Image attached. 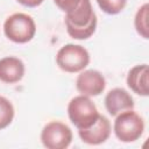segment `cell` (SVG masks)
Here are the masks:
<instances>
[{"mask_svg": "<svg viewBox=\"0 0 149 149\" xmlns=\"http://www.w3.org/2000/svg\"><path fill=\"white\" fill-rule=\"evenodd\" d=\"M56 63L58 68L65 72H80L88 65L90 54L83 45L69 43L58 50L56 55Z\"/></svg>", "mask_w": 149, "mask_h": 149, "instance_id": "cell-5", "label": "cell"}, {"mask_svg": "<svg viewBox=\"0 0 149 149\" xmlns=\"http://www.w3.org/2000/svg\"><path fill=\"white\" fill-rule=\"evenodd\" d=\"M148 3H143L136 12L134 19V26L139 35L143 38H148Z\"/></svg>", "mask_w": 149, "mask_h": 149, "instance_id": "cell-12", "label": "cell"}, {"mask_svg": "<svg viewBox=\"0 0 149 149\" xmlns=\"http://www.w3.org/2000/svg\"><path fill=\"white\" fill-rule=\"evenodd\" d=\"M148 64H139L133 66L127 74V85L136 94L142 97H148L149 84H148Z\"/></svg>", "mask_w": 149, "mask_h": 149, "instance_id": "cell-11", "label": "cell"}, {"mask_svg": "<svg viewBox=\"0 0 149 149\" xmlns=\"http://www.w3.org/2000/svg\"><path fill=\"white\" fill-rule=\"evenodd\" d=\"M14 106L5 97L0 95V130L8 127L14 119Z\"/></svg>", "mask_w": 149, "mask_h": 149, "instance_id": "cell-13", "label": "cell"}, {"mask_svg": "<svg viewBox=\"0 0 149 149\" xmlns=\"http://www.w3.org/2000/svg\"><path fill=\"white\" fill-rule=\"evenodd\" d=\"M71 128L61 121L48 122L41 132L42 144L47 149H65L72 142Z\"/></svg>", "mask_w": 149, "mask_h": 149, "instance_id": "cell-6", "label": "cell"}, {"mask_svg": "<svg viewBox=\"0 0 149 149\" xmlns=\"http://www.w3.org/2000/svg\"><path fill=\"white\" fill-rule=\"evenodd\" d=\"M68 115L77 129H85L92 126L100 115L97 106L87 95H77L68 105Z\"/></svg>", "mask_w": 149, "mask_h": 149, "instance_id": "cell-4", "label": "cell"}, {"mask_svg": "<svg viewBox=\"0 0 149 149\" xmlns=\"http://www.w3.org/2000/svg\"><path fill=\"white\" fill-rule=\"evenodd\" d=\"M112 126L105 115H99L97 121L85 129H78V135L84 143L98 146L106 142L111 135Z\"/></svg>", "mask_w": 149, "mask_h": 149, "instance_id": "cell-8", "label": "cell"}, {"mask_svg": "<svg viewBox=\"0 0 149 149\" xmlns=\"http://www.w3.org/2000/svg\"><path fill=\"white\" fill-rule=\"evenodd\" d=\"M19 3H21L22 6H26V7H29V8H34V7H37L40 6L44 0H16Z\"/></svg>", "mask_w": 149, "mask_h": 149, "instance_id": "cell-16", "label": "cell"}, {"mask_svg": "<svg viewBox=\"0 0 149 149\" xmlns=\"http://www.w3.org/2000/svg\"><path fill=\"white\" fill-rule=\"evenodd\" d=\"M113 130L119 141L125 143L135 142L144 132V121L140 114L128 109L115 116Z\"/></svg>", "mask_w": 149, "mask_h": 149, "instance_id": "cell-3", "label": "cell"}, {"mask_svg": "<svg viewBox=\"0 0 149 149\" xmlns=\"http://www.w3.org/2000/svg\"><path fill=\"white\" fill-rule=\"evenodd\" d=\"M105 77L98 70H83L76 79V88L83 95L97 97L105 91Z\"/></svg>", "mask_w": 149, "mask_h": 149, "instance_id": "cell-7", "label": "cell"}, {"mask_svg": "<svg viewBox=\"0 0 149 149\" xmlns=\"http://www.w3.org/2000/svg\"><path fill=\"white\" fill-rule=\"evenodd\" d=\"M134 105L133 97L122 87L111 90L105 97V107L108 114L112 116H116L118 114L128 109H134Z\"/></svg>", "mask_w": 149, "mask_h": 149, "instance_id": "cell-9", "label": "cell"}, {"mask_svg": "<svg viewBox=\"0 0 149 149\" xmlns=\"http://www.w3.org/2000/svg\"><path fill=\"white\" fill-rule=\"evenodd\" d=\"M97 15L92 8L91 0H81L78 7L65 14L68 34L74 40L91 37L97 28Z\"/></svg>", "mask_w": 149, "mask_h": 149, "instance_id": "cell-1", "label": "cell"}, {"mask_svg": "<svg viewBox=\"0 0 149 149\" xmlns=\"http://www.w3.org/2000/svg\"><path fill=\"white\" fill-rule=\"evenodd\" d=\"M23 62L14 56H7L0 59V81L5 84L19 83L24 76Z\"/></svg>", "mask_w": 149, "mask_h": 149, "instance_id": "cell-10", "label": "cell"}, {"mask_svg": "<svg viewBox=\"0 0 149 149\" xmlns=\"http://www.w3.org/2000/svg\"><path fill=\"white\" fill-rule=\"evenodd\" d=\"M3 33L8 40L14 43H27L36 34L34 19L24 13H14L9 15L3 23Z\"/></svg>", "mask_w": 149, "mask_h": 149, "instance_id": "cell-2", "label": "cell"}, {"mask_svg": "<svg viewBox=\"0 0 149 149\" xmlns=\"http://www.w3.org/2000/svg\"><path fill=\"white\" fill-rule=\"evenodd\" d=\"M81 0H54L55 5L63 12L66 13H70L71 10L76 9L78 7V5L80 3Z\"/></svg>", "mask_w": 149, "mask_h": 149, "instance_id": "cell-15", "label": "cell"}, {"mask_svg": "<svg viewBox=\"0 0 149 149\" xmlns=\"http://www.w3.org/2000/svg\"><path fill=\"white\" fill-rule=\"evenodd\" d=\"M102 12L109 15L119 14L127 5V0H95Z\"/></svg>", "mask_w": 149, "mask_h": 149, "instance_id": "cell-14", "label": "cell"}]
</instances>
